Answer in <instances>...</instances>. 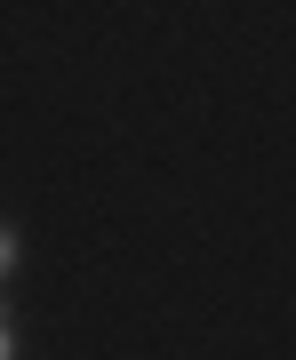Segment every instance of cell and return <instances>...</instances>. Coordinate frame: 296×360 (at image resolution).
I'll use <instances>...</instances> for the list:
<instances>
[{
  "label": "cell",
  "instance_id": "cell-1",
  "mask_svg": "<svg viewBox=\"0 0 296 360\" xmlns=\"http://www.w3.org/2000/svg\"><path fill=\"white\" fill-rule=\"evenodd\" d=\"M8 272H16V232L0 224V281H8Z\"/></svg>",
  "mask_w": 296,
  "mask_h": 360
},
{
  "label": "cell",
  "instance_id": "cell-2",
  "mask_svg": "<svg viewBox=\"0 0 296 360\" xmlns=\"http://www.w3.org/2000/svg\"><path fill=\"white\" fill-rule=\"evenodd\" d=\"M0 360H16V321H8V304H0Z\"/></svg>",
  "mask_w": 296,
  "mask_h": 360
}]
</instances>
